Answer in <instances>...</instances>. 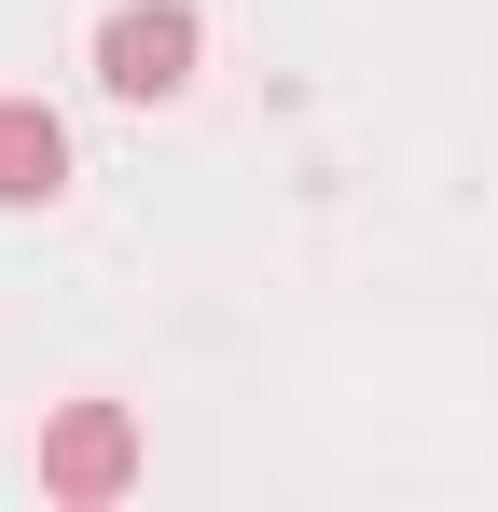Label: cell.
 <instances>
[{
  "label": "cell",
  "instance_id": "obj_3",
  "mask_svg": "<svg viewBox=\"0 0 498 512\" xmlns=\"http://www.w3.org/2000/svg\"><path fill=\"white\" fill-rule=\"evenodd\" d=\"M70 194V125L42 97H0V208H56Z\"/></svg>",
  "mask_w": 498,
  "mask_h": 512
},
{
  "label": "cell",
  "instance_id": "obj_2",
  "mask_svg": "<svg viewBox=\"0 0 498 512\" xmlns=\"http://www.w3.org/2000/svg\"><path fill=\"white\" fill-rule=\"evenodd\" d=\"M125 485H139V416H125V402H56V429H42V499L97 512V499H125Z\"/></svg>",
  "mask_w": 498,
  "mask_h": 512
},
{
  "label": "cell",
  "instance_id": "obj_1",
  "mask_svg": "<svg viewBox=\"0 0 498 512\" xmlns=\"http://www.w3.org/2000/svg\"><path fill=\"white\" fill-rule=\"evenodd\" d=\"M194 56H208V28H194V0H125V14L97 28V84H111V97H139V111L194 84Z\"/></svg>",
  "mask_w": 498,
  "mask_h": 512
}]
</instances>
